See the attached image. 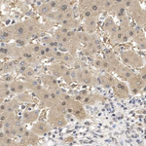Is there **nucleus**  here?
Segmentation results:
<instances>
[{"mask_svg":"<svg viewBox=\"0 0 146 146\" xmlns=\"http://www.w3.org/2000/svg\"><path fill=\"white\" fill-rule=\"evenodd\" d=\"M37 117H38V112H37V111H32V112L27 113V114L25 115V119L27 120V122L34 121Z\"/></svg>","mask_w":146,"mask_h":146,"instance_id":"obj_19","label":"nucleus"},{"mask_svg":"<svg viewBox=\"0 0 146 146\" xmlns=\"http://www.w3.org/2000/svg\"><path fill=\"white\" fill-rule=\"evenodd\" d=\"M94 66L98 68H98L101 69L103 67V60H101V58H96L95 62H94Z\"/></svg>","mask_w":146,"mask_h":146,"instance_id":"obj_22","label":"nucleus"},{"mask_svg":"<svg viewBox=\"0 0 146 146\" xmlns=\"http://www.w3.org/2000/svg\"><path fill=\"white\" fill-rule=\"evenodd\" d=\"M27 25L25 23H18L12 29V32H13V35H15L18 38H23V36L27 33Z\"/></svg>","mask_w":146,"mask_h":146,"instance_id":"obj_12","label":"nucleus"},{"mask_svg":"<svg viewBox=\"0 0 146 146\" xmlns=\"http://www.w3.org/2000/svg\"><path fill=\"white\" fill-rule=\"evenodd\" d=\"M15 86H16V93H22L25 89V83H23V82H16Z\"/></svg>","mask_w":146,"mask_h":146,"instance_id":"obj_21","label":"nucleus"},{"mask_svg":"<svg viewBox=\"0 0 146 146\" xmlns=\"http://www.w3.org/2000/svg\"><path fill=\"white\" fill-rule=\"evenodd\" d=\"M104 100V96H102L100 94H88L86 96H84V100L82 102L84 104H96V103L100 102V101Z\"/></svg>","mask_w":146,"mask_h":146,"instance_id":"obj_10","label":"nucleus"},{"mask_svg":"<svg viewBox=\"0 0 146 146\" xmlns=\"http://www.w3.org/2000/svg\"><path fill=\"white\" fill-rule=\"evenodd\" d=\"M51 71L53 73L54 76H56V77H60L63 75V73L65 72V70L67 69L66 67L64 66V65H62V64H54L51 66Z\"/></svg>","mask_w":146,"mask_h":146,"instance_id":"obj_14","label":"nucleus"},{"mask_svg":"<svg viewBox=\"0 0 146 146\" xmlns=\"http://www.w3.org/2000/svg\"><path fill=\"white\" fill-rule=\"evenodd\" d=\"M12 35H13V32H11V30H2V31H0V41H7L11 38Z\"/></svg>","mask_w":146,"mask_h":146,"instance_id":"obj_17","label":"nucleus"},{"mask_svg":"<svg viewBox=\"0 0 146 146\" xmlns=\"http://www.w3.org/2000/svg\"><path fill=\"white\" fill-rule=\"evenodd\" d=\"M115 78L112 75L109 74V72L105 74H100L93 77V84L96 86H101L103 88H112L114 84Z\"/></svg>","mask_w":146,"mask_h":146,"instance_id":"obj_6","label":"nucleus"},{"mask_svg":"<svg viewBox=\"0 0 146 146\" xmlns=\"http://www.w3.org/2000/svg\"><path fill=\"white\" fill-rule=\"evenodd\" d=\"M131 95H137L146 87V81L139 74H135L128 81Z\"/></svg>","mask_w":146,"mask_h":146,"instance_id":"obj_3","label":"nucleus"},{"mask_svg":"<svg viewBox=\"0 0 146 146\" xmlns=\"http://www.w3.org/2000/svg\"><path fill=\"white\" fill-rule=\"evenodd\" d=\"M98 17H91V18H87L85 19L84 22V27H85V30L88 33H94V32L96 30V27H98Z\"/></svg>","mask_w":146,"mask_h":146,"instance_id":"obj_9","label":"nucleus"},{"mask_svg":"<svg viewBox=\"0 0 146 146\" xmlns=\"http://www.w3.org/2000/svg\"><path fill=\"white\" fill-rule=\"evenodd\" d=\"M121 60L124 64L129 67L141 68L144 65V60L135 51H125L121 54Z\"/></svg>","mask_w":146,"mask_h":146,"instance_id":"obj_1","label":"nucleus"},{"mask_svg":"<svg viewBox=\"0 0 146 146\" xmlns=\"http://www.w3.org/2000/svg\"><path fill=\"white\" fill-rule=\"evenodd\" d=\"M4 79H5L7 82H8V81H11V80L13 79V78H12L11 76H8V77H4Z\"/></svg>","mask_w":146,"mask_h":146,"instance_id":"obj_24","label":"nucleus"},{"mask_svg":"<svg viewBox=\"0 0 146 146\" xmlns=\"http://www.w3.org/2000/svg\"><path fill=\"white\" fill-rule=\"evenodd\" d=\"M114 73L119 77V79L123 80V81H127V82L135 74V73L131 69V67L126 64H122L121 62H120V64L118 66L115 68Z\"/></svg>","mask_w":146,"mask_h":146,"instance_id":"obj_8","label":"nucleus"},{"mask_svg":"<svg viewBox=\"0 0 146 146\" xmlns=\"http://www.w3.org/2000/svg\"><path fill=\"white\" fill-rule=\"evenodd\" d=\"M53 9L51 8V6L49 5L48 2H43L42 5H40V7L38 8V11L41 15H44V16H47L49 13H51Z\"/></svg>","mask_w":146,"mask_h":146,"instance_id":"obj_16","label":"nucleus"},{"mask_svg":"<svg viewBox=\"0 0 146 146\" xmlns=\"http://www.w3.org/2000/svg\"><path fill=\"white\" fill-rule=\"evenodd\" d=\"M103 28H104L105 31L110 34L118 28V25H116L115 21L113 20L111 17H108L106 20H105L104 23H103Z\"/></svg>","mask_w":146,"mask_h":146,"instance_id":"obj_13","label":"nucleus"},{"mask_svg":"<svg viewBox=\"0 0 146 146\" xmlns=\"http://www.w3.org/2000/svg\"><path fill=\"white\" fill-rule=\"evenodd\" d=\"M113 93L120 100H126L131 96V92H129V86L127 85L123 80L115 78L114 84L112 86Z\"/></svg>","mask_w":146,"mask_h":146,"instance_id":"obj_2","label":"nucleus"},{"mask_svg":"<svg viewBox=\"0 0 146 146\" xmlns=\"http://www.w3.org/2000/svg\"><path fill=\"white\" fill-rule=\"evenodd\" d=\"M25 76H30V77H31L32 75H34V72H33V70H32L31 68H30V67H28L27 69L25 70Z\"/></svg>","mask_w":146,"mask_h":146,"instance_id":"obj_23","label":"nucleus"},{"mask_svg":"<svg viewBox=\"0 0 146 146\" xmlns=\"http://www.w3.org/2000/svg\"><path fill=\"white\" fill-rule=\"evenodd\" d=\"M49 123L52 127H64L66 125V119L64 118V113L58 111L54 108L49 115Z\"/></svg>","mask_w":146,"mask_h":146,"instance_id":"obj_7","label":"nucleus"},{"mask_svg":"<svg viewBox=\"0 0 146 146\" xmlns=\"http://www.w3.org/2000/svg\"><path fill=\"white\" fill-rule=\"evenodd\" d=\"M68 105L71 106L72 109V113L71 114L74 115V117L79 121H84L88 118V115H87V112L85 110V108L82 104L81 101H78L74 98H71L69 101H68Z\"/></svg>","mask_w":146,"mask_h":146,"instance_id":"obj_4","label":"nucleus"},{"mask_svg":"<svg viewBox=\"0 0 146 146\" xmlns=\"http://www.w3.org/2000/svg\"><path fill=\"white\" fill-rule=\"evenodd\" d=\"M144 63H146V56H145V60H144Z\"/></svg>","mask_w":146,"mask_h":146,"instance_id":"obj_25","label":"nucleus"},{"mask_svg":"<svg viewBox=\"0 0 146 146\" xmlns=\"http://www.w3.org/2000/svg\"><path fill=\"white\" fill-rule=\"evenodd\" d=\"M43 80L46 85H48V86H50L51 88H53V91L58 88V83H56V80L55 79V77H54L53 75H47V76L44 77Z\"/></svg>","mask_w":146,"mask_h":146,"instance_id":"obj_15","label":"nucleus"},{"mask_svg":"<svg viewBox=\"0 0 146 146\" xmlns=\"http://www.w3.org/2000/svg\"><path fill=\"white\" fill-rule=\"evenodd\" d=\"M52 129V127L49 126L48 124L44 123V122H39V123L35 124L33 126V128H32V131L35 133L36 135H45L46 133H48V131H50Z\"/></svg>","mask_w":146,"mask_h":146,"instance_id":"obj_11","label":"nucleus"},{"mask_svg":"<svg viewBox=\"0 0 146 146\" xmlns=\"http://www.w3.org/2000/svg\"><path fill=\"white\" fill-rule=\"evenodd\" d=\"M109 40L110 43L115 45V44H123L126 43L129 40V36L128 32L124 30L121 27H118L115 31L109 34Z\"/></svg>","mask_w":146,"mask_h":146,"instance_id":"obj_5","label":"nucleus"},{"mask_svg":"<svg viewBox=\"0 0 146 146\" xmlns=\"http://www.w3.org/2000/svg\"><path fill=\"white\" fill-rule=\"evenodd\" d=\"M41 49H42L41 45H38V44H32L29 48V51L31 52V53H33L34 55H39Z\"/></svg>","mask_w":146,"mask_h":146,"instance_id":"obj_20","label":"nucleus"},{"mask_svg":"<svg viewBox=\"0 0 146 146\" xmlns=\"http://www.w3.org/2000/svg\"><path fill=\"white\" fill-rule=\"evenodd\" d=\"M60 58H62L65 63H68V64H72V63L75 62L74 58H73L70 54H62V56Z\"/></svg>","mask_w":146,"mask_h":146,"instance_id":"obj_18","label":"nucleus"}]
</instances>
